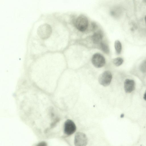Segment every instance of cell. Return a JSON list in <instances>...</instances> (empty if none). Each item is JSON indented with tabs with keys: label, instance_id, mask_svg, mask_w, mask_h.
Masks as SVG:
<instances>
[{
	"label": "cell",
	"instance_id": "cell-9",
	"mask_svg": "<svg viewBox=\"0 0 146 146\" xmlns=\"http://www.w3.org/2000/svg\"><path fill=\"white\" fill-rule=\"evenodd\" d=\"M100 47L102 50L105 53L108 54L110 49L108 46L105 43L102 42L100 43Z\"/></svg>",
	"mask_w": 146,
	"mask_h": 146
},
{
	"label": "cell",
	"instance_id": "cell-5",
	"mask_svg": "<svg viewBox=\"0 0 146 146\" xmlns=\"http://www.w3.org/2000/svg\"><path fill=\"white\" fill-rule=\"evenodd\" d=\"M76 127L74 122L68 119L65 122L64 125V132L67 135L69 136L73 134L76 131Z\"/></svg>",
	"mask_w": 146,
	"mask_h": 146
},
{
	"label": "cell",
	"instance_id": "cell-13",
	"mask_svg": "<svg viewBox=\"0 0 146 146\" xmlns=\"http://www.w3.org/2000/svg\"><path fill=\"white\" fill-rule=\"evenodd\" d=\"M145 23L146 24V16H145Z\"/></svg>",
	"mask_w": 146,
	"mask_h": 146
},
{
	"label": "cell",
	"instance_id": "cell-12",
	"mask_svg": "<svg viewBox=\"0 0 146 146\" xmlns=\"http://www.w3.org/2000/svg\"><path fill=\"white\" fill-rule=\"evenodd\" d=\"M144 99L146 101V91L144 95Z\"/></svg>",
	"mask_w": 146,
	"mask_h": 146
},
{
	"label": "cell",
	"instance_id": "cell-1",
	"mask_svg": "<svg viewBox=\"0 0 146 146\" xmlns=\"http://www.w3.org/2000/svg\"><path fill=\"white\" fill-rule=\"evenodd\" d=\"M74 25L79 31L83 32L87 29L88 25V20L87 17L83 15L78 16L74 22Z\"/></svg>",
	"mask_w": 146,
	"mask_h": 146
},
{
	"label": "cell",
	"instance_id": "cell-4",
	"mask_svg": "<svg viewBox=\"0 0 146 146\" xmlns=\"http://www.w3.org/2000/svg\"><path fill=\"white\" fill-rule=\"evenodd\" d=\"M92 64L96 67L100 68L103 66L105 64L106 61L104 57L100 53L94 54L92 58Z\"/></svg>",
	"mask_w": 146,
	"mask_h": 146
},
{
	"label": "cell",
	"instance_id": "cell-11",
	"mask_svg": "<svg viewBox=\"0 0 146 146\" xmlns=\"http://www.w3.org/2000/svg\"><path fill=\"white\" fill-rule=\"evenodd\" d=\"M140 69L142 72H146V59L141 64L140 66Z\"/></svg>",
	"mask_w": 146,
	"mask_h": 146
},
{
	"label": "cell",
	"instance_id": "cell-7",
	"mask_svg": "<svg viewBox=\"0 0 146 146\" xmlns=\"http://www.w3.org/2000/svg\"><path fill=\"white\" fill-rule=\"evenodd\" d=\"M103 37V35L100 31H98L94 33L92 36L93 42L95 44L100 43Z\"/></svg>",
	"mask_w": 146,
	"mask_h": 146
},
{
	"label": "cell",
	"instance_id": "cell-10",
	"mask_svg": "<svg viewBox=\"0 0 146 146\" xmlns=\"http://www.w3.org/2000/svg\"><path fill=\"white\" fill-rule=\"evenodd\" d=\"M123 62V60L120 57H117L114 59L113 60L114 64L117 66L121 65Z\"/></svg>",
	"mask_w": 146,
	"mask_h": 146
},
{
	"label": "cell",
	"instance_id": "cell-3",
	"mask_svg": "<svg viewBox=\"0 0 146 146\" xmlns=\"http://www.w3.org/2000/svg\"><path fill=\"white\" fill-rule=\"evenodd\" d=\"M88 139L84 133L80 132L76 133L75 135L74 144L76 146H85L88 143Z\"/></svg>",
	"mask_w": 146,
	"mask_h": 146
},
{
	"label": "cell",
	"instance_id": "cell-2",
	"mask_svg": "<svg viewBox=\"0 0 146 146\" xmlns=\"http://www.w3.org/2000/svg\"><path fill=\"white\" fill-rule=\"evenodd\" d=\"M112 79V75L110 72L106 71L101 74L98 78L100 84L104 86H107L110 84Z\"/></svg>",
	"mask_w": 146,
	"mask_h": 146
},
{
	"label": "cell",
	"instance_id": "cell-8",
	"mask_svg": "<svg viewBox=\"0 0 146 146\" xmlns=\"http://www.w3.org/2000/svg\"><path fill=\"white\" fill-rule=\"evenodd\" d=\"M114 46L116 53L117 54H119L122 49V46L120 42L118 40H116L115 42Z\"/></svg>",
	"mask_w": 146,
	"mask_h": 146
},
{
	"label": "cell",
	"instance_id": "cell-6",
	"mask_svg": "<svg viewBox=\"0 0 146 146\" xmlns=\"http://www.w3.org/2000/svg\"><path fill=\"white\" fill-rule=\"evenodd\" d=\"M124 87L126 92H131L135 89V83L134 81L132 80L126 79L124 82Z\"/></svg>",
	"mask_w": 146,
	"mask_h": 146
}]
</instances>
